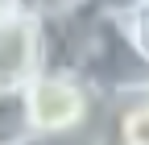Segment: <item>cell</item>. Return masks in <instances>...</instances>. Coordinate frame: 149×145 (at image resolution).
Here are the masks:
<instances>
[{"label": "cell", "mask_w": 149, "mask_h": 145, "mask_svg": "<svg viewBox=\"0 0 149 145\" xmlns=\"http://www.w3.org/2000/svg\"><path fill=\"white\" fill-rule=\"evenodd\" d=\"M46 70V21L25 8L0 13V91L29 87Z\"/></svg>", "instance_id": "cell-1"}, {"label": "cell", "mask_w": 149, "mask_h": 145, "mask_svg": "<svg viewBox=\"0 0 149 145\" xmlns=\"http://www.w3.org/2000/svg\"><path fill=\"white\" fill-rule=\"evenodd\" d=\"M33 112H29V91H0V145H33Z\"/></svg>", "instance_id": "cell-2"}, {"label": "cell", "mask_w": 149, "mask_h": 145, "mask_svg": "<svg viewBox=\"0 0 149 145\" xmlns=\"http://www.w3.org/2000/svg\"><path fill=\"white\" fill-rule=\"evenodd\" d=\"M120 29H124L128 46L137 50V58L149 66V0H145L137 13H128V17H124V21H120Z\"/></svg>", "instance_id": "cell-3"}, {"label": "cell", "mask_w": 149, "mask_h": 145, "mask_svg": "<svg viewBox=\"0 0 149 145\" xmlns=\"http://www.w3.org/2000/svg\"><path fill=\"white\" fill-rule=\"evenodd\" d=\"M21 8L42 17V21H62V17H74L83 8V0H21Z\"/></svg>", "instance_id": "cell-4"}, {"label": "cell", "mask_w": 149, "mask_h": 145, "mask_svg": "<svg viewBox=\"0 0 149 145\" xmlns=\"http://www.w3.org/2000/svg\"><path fill=\"white\" fill-rule=\"evenodd\" d=\"M145 4V0H83V8L87 17H104V21H124L128 13H137Z\"/></svg>", "instance_id": "cell-5"}, {"label": "cell", "mask_w": 149, "mask_h": 145, "mask_svg": "<svg viewBox=\"0 0 149 145\" xmlns=\"http://www.w3.org/2000/svg\"><path fill=\"white\" fill-rule=\"evenodd\" d=\"M13 8H21V0H0V13H13Z\"/></svg>", "instance_id": "cell-6"}, {"label": "cell", "mask_w": 149, "mask_h": 145, "mask_svg": "<svg viewBox=\"0 0 149 145\" xmlns=\"http://www.w3.org/2000/svg\"><path fill=\"white\" fill-rule=\"evenodd\" d=\"M33 145H46V141H33Z\"/></svg>", "instance_id": "cell-7"}, {"label": "cell", "mask_w": 149, "mask_h": 145, "mask_svg": "<svg viewBox=\"0 0 149 145\" xmlns=\"http://www.w3.org/2000/svg\"><path fill=\"white\" fill-rule=\"evenodd\" d=\"M112 145H116V141H112Z\"/></svg>", "instance_id": "cell-8"}]
</instances>
